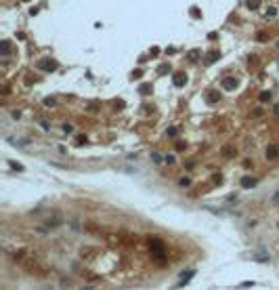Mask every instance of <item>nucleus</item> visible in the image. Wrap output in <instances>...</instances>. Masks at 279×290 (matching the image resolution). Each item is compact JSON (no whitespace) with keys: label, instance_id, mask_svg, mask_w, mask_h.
<instances>
[{"label":"nucleus","instance_id":"26","mask_svg":"<svg viewBox=\"0 0 279 290\" xmlns=\"http://www.w3.org/2000/svg\"><path fill=\"white\" fill-rule=\"evenodd\" d=\"M44 105H55V99H44Z\"/></svg>","mask_w":279,"mask_h":290},{"label":"nucleus","instance_id":"25","mask_svg":"<svg viewBox=\"0 0 279 290\" xmlns=\"http://www.w3.org/2000/svg\"><path fill=\"white\" fill-rule=\"evenodd\" d=\"M40 124H42V128H44V131H50V128H49V122H46V120H40Z\"/></svg>","mask_w":279,"mask_h":290},{"label":"nucleus","instance_id":"12","mask_svg":"<svg viewBox=\"0 0 279 290\" xmlns=\"http://www.w3.org/2000/svg\"><path fill=\"white\" fill-rule=\"evenodd\" d=\"M0 53H2V55H4V57H7L8 53H11V44H8L7 40H4V42H2V44H0Z\"/></svg>","mask_w":279,"mask_h":290},{"label":"nucleus","instance_id":"20","mask_svg":"<svg viewBox=\"0 0 279 290\" xmlns=\"http://www.w3.org/2000/svg\"><path fill=\"white\" fill-rule=\"evenodd\" d=\"M166 72H170V65H160L158 67V74H166Z\"/></svg>","mask_w":279,"mask_h":290},{"label":"nucleus","instance_id":"15","mask_svg":"<svg viewBox=\"0 0 279 290\" xmlns=\"http://www.w3.org/2000/svg\"><path fill=\"white\" fill-rule=\"evenodd\" d=\"M84 143H86V135H78V137H76V145L80 147V145H84Z\"/></svg>","mask_w":279,"mask_h":290},{"label":"nucleus","instance_id":"10","mask_svg":"<svg viewBox=\"0 0 279 290\" xmlns=\"http://www.w3.org/2000/svg\"><path fill=\"white\" fill-rule=\"evenodd\" d=\"M193 276H195V271H193V269L183 271V273H181V282H178V284H181V286H183V284H187V282H189V277H193Z\"/></svg>","mask_w":279,"mask_h":290},{"label":"nucleus","instance_id":"27","mask_svg":"<svg viewBox=\"0 0 279 290\" xmlns=\"http://www.w3.org/2000/svg\"><path fill=\"white\" fill-rule=\"evenodd\" d=\"M214 183H216V185H220V183H223V179H220V175H216V177H214Z\"/></svg>","mask_w":279,"mask_h":290},{"label":"nucleus","instance_id":"13","mask_svg":"<svg viewBox=\"0 0 279 290\" xmlns=\"http://www.w3.org/2000/svg\"><path fill=\"white\" fill-rule=\"evenodd\" d=\"M139 93H141V95H147V93H151V84H141V86H139Z\"/></svg>","mask_w":279,"mask_h":290},{"label":"nucleus","instance_id":"22","mask_svg":"<svg viewBox=\"0 0 279 290\" xmlns=\"http://www.w3.org/2000/svg\"><path fill=\"white\" fill-rule=\"evenodd\" d=\"M166 162H168V164H174V153H168V156H166Z\"/></svg>","mask_w":279,"mask_h":290},{"label":"nucleus","instance_id":"5","mask_svg":"<svg viewBox=\"0 0 279 290\" xmlns=\"http://www.w3.org/2000/svg\"><path fill=\"white\" fill-rule=\"evenodd\" d=\"M225 156V158H233L235 153H237V149H235V145H225L223 147V152H220Z\"/></svg>","mask_w":279,"mask_h":290},{"label":"nucleus","instance_id":"7","mask_svg":"<svg viewBox=\"0 0 279 290\" xmlns=\"http://www.w3.org/2000/svg\"><path fill=\"white\" fill-rule=\"evenodd\" d=\"M256 183H258V181L254 179V177H244V179H241V187H244V189H250V187H254Z\"/></svg>","mask_w":279,"mask_h":290},{"label":"nucleus","instance_id":"18","mask_svg":"<svg viewBox=\"0 0 279 290\" xmlns=\"http://www.w3.org/2000/svg\"><path fill=\"white\" fill-rule=\"evenodd\" d=\"M208 101H210V103H214V101H216V99H218V97H220V95H218V93H208Z\"/></svg>","mask_w":279,"mask_h":290},{"label":"nucleus","instance_id":"21","mask_svg":"<svg viewBox=\"0 0 279 290\" xmlns=\"http://www.w3.org/2000/svg\"><path fill=\"white\" fill-rule=\"evenodd\" d=\"M256 38H258V40H260V42H265V40H269V36H266V34H262V32H260V34H256Z\"/></svg>","mask_w":279,"mask_h":290},{"label":"nucleus","instance_id":"17","mask_svg":"<svg viewBox=\"0 0 279 290\" xmlns=\"http://www.w3.org/2000/svg\"><path fill=\"white\" fill-rule=\"evenodd\" d=\"M269 99H271V93H269V90L260 93V101H262V103H265V101H269Z\"/></svg>","mask_w":279,"mask_h":290},{"label":"nucleus","instance_id":"11","mask_svg":"<svg viewBox=\"0 0 279 290\" xmlns=\"http://www.w3.org/2000/svg\"><path fill=\"white\" fill-rule=\"evenodd\" d=\"M260 2H262V0H245V7L252 8V11H256V8L260 7Z\"/></svg>","mask_w":279,"mask_h":290},{"label":"nucleus","instance_id":"23","mask_svg":"<svg viewBox=\"0 0 279 290\" xmlns=\"http://www.w3.org/2000/svg\"><path fill=\"white\" fill-rule=\"evenodd\" d=\"M11 168H15V170H23V166L17 164V162H11Z\"/></svg>","mask_w":279,"mask_h":290},{"label":"nucleus","instance_id":"16","mask_svg":"<svg viewBox=\"0 0 279 290\" xmlns=\"http://www.w3.org/2000/svg\"><path fill=\"white\" fill-rule=\"evenodd\" d=\"M178 185H181V187H189V185H191V181H189V177H183V179L178 181Z\"/></svg>","mask_w":279,"mask_h":290},{"label":"nucleus","instance_id":"8","mask_svg":"<svg viewBox=\"0 0 279 290\" xmlns=\"http://www.w3.org/2000/svg\"><path fill=\"white\" fill-rule=\"evenodd\" d=\"M199 57H202V51H199V48H193V51H189V53H187V59L191 63H195Z\"/></svg>","mask_w":279,"mask_h":290},{"label":"nucleus","instance_id":"24","mask_svg":"<svg viewBox=\"0 0 279 290\" xmlns=\"http://www.w3.org/2000/svg\"><path fill=\"white\" fill-rule=\"evenodd\" d=\"M71 131H74V128H71V126L70 124H63V132H67V135H70V132Z\"/></svg>","mask_w":279,"mask_h":290},{"label":"nucleus","instance_id":"9","mask_svg":"<svg viewBox=\"0 0 279 290\" xmlns=\"http://www.w3.org/2000/svg\"><path fill=\"white\" fill-rule=\"evenodd\" d=\"M277 156H279V147L277 145H269L266 147V158L273 160V158H277Z\"/></svg>","mask_w":279,"mask_h":290},{"label":"nucleus","instance_id":"28","mask_svg":"<svg viewBox=\"0 0 279 290\" xmlns=\"http://www.w3.org/2000/svg\"><path fill=\"white\" fill-rule=\"evenodd\" d=\"M275 114H277V116H279V103L275 105Z\"/></svg>","mask_w":279,"mask_h":290},{"label":"nucleus","instance_id":"14","mask_svg":"<svg viewBox=\"0 0 279 290\" xmlns=\"http://www.w3.org/2000/svg\"><path fill=\"white\" fill-rule=\"evenodd\" d=\"M151 160H153L155 164H162V153H158V152H153L151 153Z\"/></svg>","mask_w":279,"mask_h":290},{"label":"nucleus","instance_id":"19","mask_svg":"<svg viewBox=\"0 0 279 290\" xmlns=\"http://www.w3.org/2000/svg\"><path fill=\"white\" fill-rule=\"evenodd\" d=\"M277 15V8L275 7H269V11H266V17H275Z\"/></svg>","mask_w":279,"mask_h":290},{"label":"nucleus","instance_id":"3","mask_svg":"<svg viewBox=\"0 0 279 290\" xmlns=\"http://www.w3.org/2000/svg\"><path fill=\"white\" fill-rule=\"evenodd\" d=\"M223 89H225V90L237 89V80H235V78H225V80H223Z\"/></svg>","mask_w":279,"mask_h":290},{"label":"nucleus","instance_id":"2","mask_svg":"<svg viewBox=\"0 0 279 290\" xmlns=\"http://www.w3.org/2000/svg\"><path fill=\"white\" fill-rule=\"evenodd\" d=\"M38 69H42V72H55L57 61L55 59H40V61H38Z\"/></svg>","mask_w":279,"mask_h":290},{"label":"nucleus","instance_id":"6","mask_svg":"<svg viewBox=\"0 0 279 290\" xmlns=\"http://www.w3.org/2000/svg\"><path fill=\"white\" fill-rule=\"evenodd\" d=\"M204 59H206V63H214V61L220 59V53H218V51H210V53H206Z\"/></svg>","mask_w":279,"mask_h":290},{"label":"nucleus","instance_id":"1","mask_svg":"<svg viewBox=\"0 0 279 290\" xmlns=\"http://www.w3.org/2000/svg\"><path fill=\"white\" fill-rule=\"evenodd\" d=\"M149 248H151V252H153V256L158 259V261L164 259V244H162V240H158V238H149Z\"/></svg>","mask_w":279,"mask_h":290},{"label":"nucleus","instance_id":"4","mask_svg":"<svg viewBox=\"0 0 279 290\" xmlns=\"http://www.w3.org/2000/svg\"><path fill=\"white\" fill-rule=\"evenodd\" d=\"M185 82H187V74L185 72H176L174 74V86H183Z\"/></svg>","mask_w":279,"mask_h":290}]
</instances>
